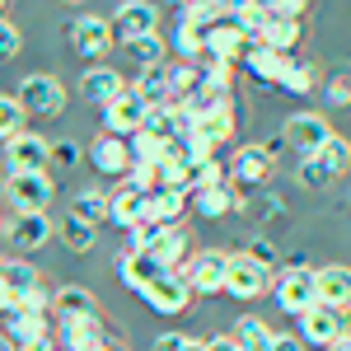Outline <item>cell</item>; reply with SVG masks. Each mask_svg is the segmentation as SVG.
I'll return each instance as SVG.
<instances>
[{
  "label": "cell",
  "mask_w": 351,
  "mask_h": 351,
  "mask_svg": "<svg viewBox=\"0 0 351 351\" xmlns=\"http://www.w3.org/2000/svg\"><path fill=\"white\" fill-rule=\"evenodd\" d=\"M14 99H19V108H24L28 117H38V122L61 117V112H66V104H71L66 84L56 80V75H47V71H28V75H19Z\"/></svg>",
  "instance_id": "cell-1"
},
{
  "label": "cell",
  "mask_w": 351,
  "mask_h": 351,
  "mask_svg": "<svg viewBox=\"0 0 351 351\" xmlns=\"http://www.w3.org/2000/svg\"><path fill=\"white\" fill-rule=\"evenodd\" d=\"M66 43H71V52L89 61V66H99L104 56L112 52V28L108 19H99V14H75V19H66Z\"/></svg>",
  "instance_id": "cell-2"
},
{
  "label": "cell",
  "mask_w": 351,
  "mask_h": 351,
  "mask_svg": "<svg viewBox=\"0 0 351 351\" xmlns=\"http://www.w3.org/2000/svg\"><path fill=\"white\" fill-rule=\"evenodd\" d=\"M281 141H286V150H295L300 160H314L319 150H324L328 141H332V127H328L324 112H291L286 122H281Z\"/></svg>",
  "instance_id": "cell-3"
},
{
  "label": "cell",
  "mask_w": 351,
  "mask_h": 351,
  "mask_svg": "<svg viewBox=\"0 0 351 351\" xmlns=\"http://www.w3.org/2000/svg\"><path fill=\"white\" fill-rule=\"evenodd\" d=\"M225 169H230V188H234V192H258V188H267L276 160L267 155L263 141H248V145H239V150L230 155Z\"/></svg>",
  "instance_id": "cell-4"
},
{
  "label": "cell",
  "mask_w": 351,
  "mask_h": 351,
  "mask_svg": "<svg viewBox=\"0 0 351 351\" xmlns=\"http://www.w3.org/2000/svg\"><path fill=\"white\" fill-rule=\"evenodd\" d=\"M5 192H10L14 216H47V206H52V197H56V183L47 169L43 173H10Z\"/></svg>",
  "instance_id": "cell-5"
},
{
  "label": "cell",
  "mask_w": 351,
  "mask_h": 351,
  "mask_svg": "<svg viewBox=\"0 0 351 351\" xmlns=\"http://www.w3.org/2000/svg\"><path fill=\"white\" fill-rule=\"evenodd\" d=\"M108 28H112V43L132 47L136 38L160 33V5H155V0H122V5L112 10Z\"/></svg>",
  "instance_id": "cell-6"
},
{
  "label": "cell",
  "mask_w": 351,
  "mask_h": 351,
  "mask_svg": "<svg viewBox=\"0 0 351 351\" xmlns=\"http://www.w3.org/2000/svg\"><path fill=\"white\" fill-rule=\"evenodd\" d=\"M271 295L281 304V314H309L314 304H319V291H314V267H300V271H276L271 276Z\"/></svg>",
  "instance_id": "cell-7"
},
{
  "label": "cell",
  "mask_w": 351,
  "mask_h": 351,
  "mask_svg": "<svg viewBox=\"0 0 351 351\" xmlns=\"http://www.w3.org/2000/svg\"><path fill=\"white\" fill-rule=\"evenodd\" d=\"M136 295L145 300L150 314H164V319H178V314H188V309H192V291H188V281H183L178 271L155 276V281H150L145 291H136Z\"/></svg>",
  "instance_id": "cell-8"
},
{
  "label": "cell",
  "mask_w": 351,
  "mask_h": 351,
  "mask_svg": "<svg viewBox=\"0 0 351 351\" xmlns=\"http://www.w3.org/2000/svg\"><path fill=\"white\" fill-rule=\"evenodd\" d=\"M263 291H271V267L263 263H253L248 253H230V263H225V295L234 300H258Z\"/></svg>",
  "instance_id": "cell-9"
},
{
  "label": "cell",
  "mask_w": 351,
  "mask_h": 351,
  "mask_svg": "<svg viewBox=\"0 0 351 351\" xmlns=\"http://www.w3.org/2000/svg\"><path fill=\"white\" fill-rule=\"evenodd\" d=\"M225 263H230V253H220V248H202V253H192L178 271L183 281H188L192 295H225Z\"/></svg>",
  "instance_id": "cell-10"
},
{
  "label": "cell",
  "mask_w": 351,
  "mask_h": 351,
  "mask_svg": "<svg viewBox=\"0 0 351 351\" xmlns=\"http://www.w3.org/2000/svg\"><path fill=\"white\" fill-rule=\"evenodd\" d=\"M145 104L136 99L132 89L122 94V99H112L108 108H99V127H104V136H117V141H132L141 127H145Z\"/></svg>",
  "instance_id": "cell-11"
},
{
  "label": "cell",
  "mask_w": 351,
  "mask_h": 351,
  "mask_svg": "<svg viewBox=\"0 0 351 351\" xmlns=\"http://www.w3.org/2000/svg\"><path fill=\"white\" fill-rule=\"evenodd\" d=\"M112 337V328L104 324V314H89V319H52V342L66 351L75 347H104Z\"/></svg>",
  "instance_id": "cell-12"
},
{
  "label": "cell",
  "mask_w": 351,
  "mask_h": 351,
  "mask_svg": "<svg viewBox=\"0 0 351 351\" xmlns=\"http://www.w3.org/2000/svg\"><path fill=\"white\" fill-rule=\"evenodd\" d=\"M47 155H52V141L47 136L19 132L5 145V173H43L47 169Z\"/></svg>",
  "instance_id": "cell-13"
},
{
  "label": "cell",
  "mask_w": 351,
  "mask_h": 351,
  "mask_svg": "<svg viewBox=\"0 0 351 351\" xmlns=\"http://www.w3.org/2000/svg\"><path fill=\"white\" fill-rule=\"evenodd\" d=\"M291 61L295 56H281L271 52V47H248V56H243V66H248V75L258 80V89L263 94H281V84H286V75H291Z\"/></svg>",
  "instance_id": "cell-14"
},
{
  "label": "cell",
  "mask_w": 351,
  "mask_h": 351,
  "mask_svg": "<svg viewBox=\"0 0 351 351\" xmlns=\"http://www.w3.org/2000/svg\"><path fill=\"white\" fill-rule=\"evenodd\" d=\"M342 332H347V314L314 304L309 314H300V332H295V337L304 342V347H324V351H328L337 337H342Z\"/></svg>",
  "instance_id": "cell-15"
},
{
  "label": "cell",
  "mask_w": 351,
  "mask_h": 351,
  "mask_svg": "<svg viewBox=\"0 0 351 351\" xmlns=\"http://www.w3.org/2000/svg\"><path fill=\"white\" fill-rule=\"evenodd\" d=\"M132 89V80L122 75V71H112V66H89L80 80V99L84 104H94V108H108L112 99H122Z\"/></svg>",
  "instance_id": "cell-16"
},
{
  "label": "cell",
  "mask_w": 351,
  "mask_h": 351,
  "mask_svg": "<svg viewBox=\"0 0 351 351\" xmlns=\"http://www.w3.org/2000/svg\"><path fill=\"white\" fill-rule=\"evenodd\" d=\"M84 160L94 164V173H104L112 183H122V178L132 173V150H127V141H117V136H99V141L84 150Z\"/></svg>",
  "instance_id": "cell-17"
},
{
  "label": "cell",
  "mask_w": 351,
  "mask_h": 351,
  "mask_svg": "<svg viewBox=\"0 0 351 351\" xmlns=\"http://www.w3.org/2000/svg\"><path fill=\"white\" fill-rule=\"evenodd\" d=\"M0 332L14 342V347H28V342H47L52 337V314H33V309H10L0 314Z\"/></svg>",
  "instance_id": "cell-18"
},
{
  "label": "cell",
  "mask_w": 351,
  "mask_h": 351,
  "mask_svg": "<svg viewBox=\"0 0 351 351\" xmlns=\"http://www.w3.org/2000/svg\"><path fill=\"white\" fill-rule=\"evenodd\" d=\"M314 291H319V304H324V309L347 314L351 309V267H342V263L314 267Z\"/></svg>",
  "instance_id": "cell-19"
},
{
  "label": "cell",
  "mask_w": 351,
  "mask_h": 351,
  "mask_svg": "<svg viewBox=\"0 0 351 351\" xmlns=\"http://www.w3.org/2000/svg\"><path fill=\"white\" fill-rule=\"evenodd\" d=\"M145 197L150 192H141L136 183H117V188L108 192V220L117 225V230H136V225H145Z\"/></svg>",
  "instance_id": "cell-20"
},
{
  "label": "cell",
  "mask_w": 351,
  "mask_h": 351,
  "mask_svg": "<svg viewBox=\"0 0 351 351\" xmlns=\"http://www.w3.org/2000/svg\"><path fill=\"white\" fill-rule=\"evenodd\" d=\"M253 230H267L276 220H286V202L276 197L271 188H258V192H239V206H234Z\"/></svg>",
  "instance_id": "cell-21"
},
{
  "label": "cell",
  "mask_w": 351,
  "mask_h": 351,
  "mask_svg": "<svg viewBox=\"0 0 351 351\" xmlns=\"http://www.w3.org/2000/svg\"><path fill=\"white\" fill-rule=\"evenodd\" d=\"M188 206H192L188 188H155L145 197V225H178Z\"/></svg>",
  "instance_id": "cell-22"
},
{
  "label": "cell",
  "mask_w": 351,
  "mask_h": 351,
  "mask_svg": "<svg viewBox=\"0 0 351 351\" xmlns=\"http://www.w3.org/2000/svg\"><path fill=\"white\" fill-rule=\"evenodd\" d=\"M248 47H253V43L225 19V24H216L211 33H206V52H202V61H225V66H234V61L248 56Z\"/></svg>",
  "instance_id": "cell-23"
},
{
  "label": "cell",
  "mask_w": 351,
  "mask_h": 351,
  "mask_svg": "<svg viewBox=\"0 0 351 351\" xmlns=\"http://www.w3.org/2000/svg\"><path fill=\"white\" fill-rule=\"evenodd\" d=\"M141 253H150L155 263H160L164 271H178L183 263H188V230H178V225H164L160 234H155V243L150 248H141Z\"/></svg>",
  "instance_id": "cell-24"
},
{
  "label": "cell",
  "mask_w": 351,
  "mask_h": 351,
  "mask_svg": "<svg viewBox=\"0 0 351 351\" xmlns=\"http://www.w3.org/2000/svg\"><path fill=\"white\" fill-rule=\"evenodd\" d=\"M155 276H164V267L150 258V253H141V248H127V253L117 258V281H122L132 295H136V291H145Z\"/></svg>",
  "instance_id": "cell-25"
},
{
  "label": "cell",
  "mask_w": 351,
  "mask_h": 351,
  "mask_svg": "<svg viewBox=\"0 0 351 351\" xmlns=\"http://www.w3.org/2000/svg\"><path fill=\"white\" fill-rule=\"evenodd\" d=\"M52 234H56V225L47 216H14V220H10V230H5V239L14 243L19 253H38Z\"/></svg>",
  "instance_id": "cell-26"
},
{
  "label": "cell",
  "mask_w": 351,
  "mask_h": 351,
  "mask_svg": "<svg viewBox=\"0 0 351 351\" xmlns=\"http://www.w3.org/2000/svg\"><path fill=\"white\" fill-rule=\"evenodd\" d=\"M132 94L145 104V108H164L173 104V84H169V66H150V71H136Z\"/></svg>",
  "instance_id": "cell-27"
},
{
  "label": "cell",
  "mask_w": 351,
  "mask_h": 351,
  "mask_svg": "<svg viewBox=\"0 0 351 351\" xmlns=\"http://www.w3.org/2000/svg\"><path fill=\"white\" fill-rule=\"evenodd\" d=\"M253 43H258V47H271V52H281V56H295V47L304 43V24H300V19H276V14H271L267 28H263Z\"/></svg>",
  "instance_id": "cell-28"
},
{
  "label": "cell",
  "mask_w": 351,
  "mask_h": 351,
  "mask_svg": "<svg viewBox=\"0 0 351 351\" xmlns=\"http://www.w3.org/2000/svg\"><path fill=\"white\" fill-rule=\"evenodd\" d=\"M0 281L10 286V295H14V304H19V300H28L38 286H43V271L33 267L28 258H0Z\"/></svg>",
  "instance_id": "cell-29"
},
{
  "label": "cell",
  "mask_w": 351,
  "mask_h": 351,
  "mask_svg": "<svg viewBox=\"0 0 351 351\" xmlns=\"http://www.w3.org/2000/svg\"><path fill=\"white\" fill-rule=\"evenodd\" d=\"M89 314H99L94 291H84V286H61V291H52V319H89Z\"/></svg>",
  "instance_id": "cell-30"
},
{
  "label": "cell",
  "mask_w": 351,
  "mask_h": 351,
  "mask_svg": "<svg viewBox=\"0 0 351 351\" xmlns=\"http://www.w3.org/2000/svg\"><path fill=\"white\" fill-rule=\"evenodd\" d=\"M230 19V0H188L183 10H178V24L197 28V33H211L216 24Z\"/></svg>",
  "instance_id": "cell-31"
},
{
  "label": "cell",
  "mask_w": 351,
  "mask_h": 351,
  "mask_svg": "<svg viewBox=\"0 0 351 351\" xmlns=\"http://www.w3.org/2000/svg\"><path fill=\"white\" fill-rule=\"evenodd\" d=\"M239 206V192L230 188V183H220V188H202V192H192V211L202 220H225L230 211Z\"/></svg>",
  "instance_id": "cell-32"
},
{
  "label": "cell",
  "mask_w": 351,
  "mask_h": 351,
  "mask_svg": "<svg viewBox=\"0 0 351 351\" xmlns=\"http://www.w3.org/2000/svg\"><path fill=\"white\" fill-rule=\"evenodd\" d=\"M271 337H276V332H271L258 314H243V319H234V328H230V342L239 351H271Z\"/></svg>",
  "instance_id": "cell-33"
},
{
  "label": "cell",
  "mask_w": 351,
  "mask_h": 351,
  "mask_svg": "<svg viewBox=\"0 0 351 351\" xmlns=\"http://www.w3.org/2000/svg\"><path fill=\"white\" fill-rule=\"evenodd\" d=\"M267 19H271V10L263 5V0H230V24L239 28L248 43L267 28Z\"/></svg>",
  "instance_id": "cell-34"
},
{
  "label": "cell",
  "mask_w": 351,
  "mask_h": 351,
  "mask_svg": "<svg viewBox=\"0 0 351 351\" xmlns=\"http://www.w3.org/2000/svg\"><path fill=\"white\" fill-rule=\"evenodd\" d=\"M71 216L99 230V225L108 220V192H104V188H80L75 197H71Z\"/></svg>",
  "instance_id": "cell-35"
},
{
  "label": "cell",
  "mask_w": 351,
  "mask_h": 351,
  "mask_svg": "<svg viewBox=\"0 0 351 351\" xmlns=\"http://www.w3.org/2000/svg\"><path fill=\"white\" fill-rule=\"evenodd\" d=\"M319 89H324V104H328V108H337V112L351 108V61H337L324 80H319Z\"/></svg>",
  "instance_id": "cell-36"
},
{
  "label": "cell",
  "mask_w": 351,
  "mask_h": 351,
  "mask_svg": "<svg viewBox=\"0 0 351 351\" xmlns=\"http://www.w3.org/2000/svg\"><path fill=\"white\" fill-rule=\"evenodd\" d=\"M56 239H61L66 253H89L94 239H99V230H94V225H84V220H75L71 211H66V216L56 220Z\"/></svg>",
  "instance_id": "cell-37"
},
{
  "label": "cell",
  "mask_w": 351,
  "mask_h": 351,
  "mask_svg": "<svg viewBox=\"0 0 351 351\" xmlns=\"http://www.w3.org/2000/svg\"><path fill=\"white\" fill-rule=\"evenodd\" d=\"M169 52L178 56L183 66H197V61H202V52H206V33H197V28H188V24H173Z\"/></svg>",
  "instance_id": "cell-38"
},
{
  "label": "cell",
  "mask_w": 351,
  "mask_h": 351,
  "mask_svg": "<svg viewBox=\"0 0 351 351\" xmlns=\"http://www.w3.org/2000/svg\"><path fill=\"white\" fill-rule=\"evenodd\" d=\"M314 160L328 169V178H332V183H337V178H347V173H351V141L332 132V141H328V145L319 150V155H314Z\"/></svg>",
  "instance_id": "cell-39"
},
{
  "label": "cell",
  "mask_w": 351,
  "mask_h": 351,
  "mask_svg": "<svg viewBox=\"0 0 351 351\" xmlns=\"http://www.w3.org/2000/svg\"><path fill=\"white\" fill-rule=\"evenodd\" d=\"M314 89H319V66H314L309 56H295V61H291V75H286V84H281V94L304 99V94H314Z\"/></svg>",
  "instance_id": "cell-40"
},
{
  "label": "cell",
  "mask_w": 351,
  "mask_h": 351,
  "mask_svg": "<svg viewBox=\"0 0 351 351\" xmlns=\"http://www.w3.org/2000/svg\"><path fill=\"white\" fill-rule=\"evenodd\" d=\"M127 52H132L136 71H150V66H169V43H164L160 33H150V38H136Z\"/></svg>",
  "instance_id": "cell-41"
},
{
  "label": "cell",
  "mask_w": 351,
  "mask_h": 351,
  "mask_svg": "<svg viewBox=\"0 0 351 351\" xmlns=\"http://www.w3.org/2000/svg\"><path fill=\"white\" fill-rule=\"evenodd\" d=\"M220 183H230V169H225L220 155H211V160H202V164H192V169H188V192L220 188Z\"/></svg>",
  "instance_id": "cell-42"
},
{
  "label": "cell",
  "mask_w": 351,
  "mask_h": 351,
  "mask_svg": "<svg viewBox=\"0 0 351 351\" xmlns=\"http://www.w3.org/2000/svg\"><path fill=\"white\" fill-rule=\"evenodd\" d=\"M24 122H28V112L19 108V99L14 94H0V145H10L19 132H28Z\"/></svg>",
  "instance_id": "cell-43"
},
{
  "label": "cell",
  "mask_w": 351,
  "mask_h": 351,
  "mask_svg": "<svg viewBox=\"0 0 351 351\" xmlns=\"http://www.w3.org/2000/svg\"><path fill=\"white\" fill-rule=\"evenodd\" d=\"M164 145L169 141H160V136H150V132H136L132 141H127V150H132V164H160V155H164Z\"/></svg>",
  "instance_id": "cell-44"
},
{
  "label": "cell",
  "mask_w": 351,
  "mask_h": 351,
  "mask_svg": "<svg viewBox=\"0 0 351 351\" xmlns=\"http://www.w3.org/2000/svg\"><path fill=\"white\" fill-rule=\"evenodd\" d=\"M47 164L71 173V169H80V164H84V145H80V141H71V136H66V141H52V155H47Z\"/></svg>",
  "instance_id": "cell-45"
},
{
  "label": "cell",
  "mask_w": 351,
  "mask_h": 351,
  "mask_svg": "<svg viewBox=\"0 0 351 351\" xmlns=\"http://www.w3.org/2000/svg\"><path fill=\"white\" fill-rule=\"evenodd\" d=\"M295 183L304 192H328V188H332V178H328V169L319 160H300L295 164Z\"/></svg>",
  "instance_id": "cell-46"
},
{
  "label": "cell",
  "mask_w": 351,
  "mask_h": 351,
  "mask_svg": "<svg viewBox=\"0 0 351 351\" xmlns=\"http://www.w3.org/2000/svg\"><path fill=\"white\" fill-rule=\"evenodd\" d=\"M243 253H248L253 263H263V267H281V248H276L267 234H253V239L243 243Z\"/></svg>",
  "instance_id": "cell-47"
},
{
  "label": "cell",
  "mask_w": 351,
  "mask_h": 351,
  "mask_svg": "<svg viewBox=\"0 0 351 351\" xmlns=\"http://www.w3.org/2000/svg\"><path fill=\"white\" fill-rule=\"evenodd\" d=\"M155 351H206V337H188V332H160Z\"/></svg>",
  "instance_id": "cell-48"
},
{
  "label": "cell",
  "mask_w": 351,
  "mask_h": 351,
  "mask_svg": "<svg viewBox=\"0 0 351 351\" xmlns=\"http://www.w3.org/2000/svg\"><path fill=\"white\" fill-rule=\"evenodd\" d=\"M19 52H24V33L10 24V19H0V61H14Z\"/></svg>",
  "instance_id": "cell-49"
},
{
  "label": "cell",
  "mask_w": 351,
  "mask_h": 351,
  "mask_svg": "<svg viewBox=\"0 0 351 351\" xmlns=\"http://www.w3.org/2000/svg\"><path fill=\"white\" fill-rule=\"evenodd\" d=\"M267 10L276 14V19H304L309 0H267Z\"/></svg>",
  "instance_id": "cell-50"
},
{
  "label": "cell",
  "mask_w": 351,
  "mask_h": 351,
  "mask_svg": "<svg viewBox=\"0 0 351 351\" xmlns=\"http://www.w3.org/2000/svg\"><path fill=\"white\" fill-rule=\"evenodd\" d=\"M271 351H309V347L300 342L295 332H276V337H271Z\"/></svg>",
  "instance_id": "cell-51"
},
{
  "label": "cell",
  "mask_w": 351,
  "mask_h": 351,
  "mask_svg": "<svg viewBox=\"0 0 351 351\" xmlns=\"http://www.w3.org/2000/svg\"><path fill=\"white\" fill-rule=\"evenodd\" d=\"M206 351H239L230 342V332H216V337H206Z\"/></svg>",
  "instance_id": "cell-52"
},
{
  "label": "cell",
  "mask_w": 351,
  "mask_h": 351,
  "mask_svg": "<svg viewBox=\"0 0 351 351\" xmlns=\"http://www.w3.org/2000/svg\"><path fill=\"white\" fill-rule=\"evenodd\" d=\"M10 309H14V295H10V286L0 281V314H10Z\"/></svg>",
  "instance_id": "cell-53"
},
{
  "label": "cell",
  "mask_w": 351,
  "mask_h": 351,
  "mask_svg": "<svg viewBox=\"0 0 351 351\" xmlns=\"http://www.w3.org/2000/svg\"><path fill=\"white\" fill-rule=\"evenodd\" d=\"M328 351H351V337H347V332H342V337H337V342H332V347H328Z\"/></svg>",
  "instance_id": "cell-54"
},
{
  "label": "cell",
  "mask_w": 351,
  "mask_h": 351,
  "mask_svg": "<svg viewBox=\"0 0 351 351\" xmlns=\"http://www.w3.org/2000/svg\"><path fill=\"white\" fill-rule=\"evenodd\" d=\"M104 351H127V342H122V337H108V342H104Z\"/></svg>",
  "instance_id": "cell-55"
},
{
  "label": "cell",
  "mask_w": 351,
  "mask_h": 351,
  "mask_svg": "<svg viewBox=\"0 0 351 351\" xmlns=\"http://www.w3.org/2000/svg\"><path fill=\"white\" fill-rule=\"evenodd\" d=\"M0 351H14V342H10V337H5V332H0Z\"/></svg>",
  "instance_id": "cell-56"
},
{
  "label": "cell",
  "mask_w": 351,
  "mask_h": 351,
  "mask_svg": "<svg viewBox=\"0 0 351 351\" xmlns=\"http://www.w3.org/2000/svg\"><path fill=\"white\" fill-rule=\"evenodd\" d=\"M347 337H351V309H347Z\"/></svg>",
  "instance_id": "cell-57"
},
{
  "label": "cell",
  "mask_w": 351,
  "mask_h": 351,
  "mask_svg": "<svg viewBox=\"0 0 351 351\" xmlns=\"http://www.w3.org/2000/svg\"><path fill=\"white\" fill-rule=\"evenodd\" d=\"M0 19H5V0H0Z\"/></svg>",
  "instance_id": "cell-58"
},
{
  "label": "cell",
  "mask_w": 351,
  "mask_h": 351,
  "mask_svg": "<svg viewBox=\"0 0 351 351\" xmlns=\"http://www.w3.org/2000/svg\"><path fill=\"white\" fill-rule=\"evenodd\" d=\"M61 5H75V0H61Z\"/></svg>",
  "instance_id": "cell-59"
},
{
  "label": "cell",
  "mask_w": 351,
  "mask_h": 351,
  "mask_svg": "<svg viewBox=\"0 0 351 351\" xmlns=\"http://www.w3.org/2000/svg\"><path fill=\"white\" fill-rule=\"evenodd\" d=\"M347 202H351V192H347Z\"/></svg>",
  "instance_id": "cell-60"
},
{
  "label": "cell",
  "mask_w": 351,
  "mask_h": 351,
  "mask_svg": "<svg viewBox=\"0 0 351 351\" xmlns=\"http://www.w3.org/2000/svg\"><path fill=\"white\" fill-rule=\"evenodd\" d=\"M263 5H267V0H263Z\"/></svg>",
  "instance_id": "cell-61"
}]
</instances>
